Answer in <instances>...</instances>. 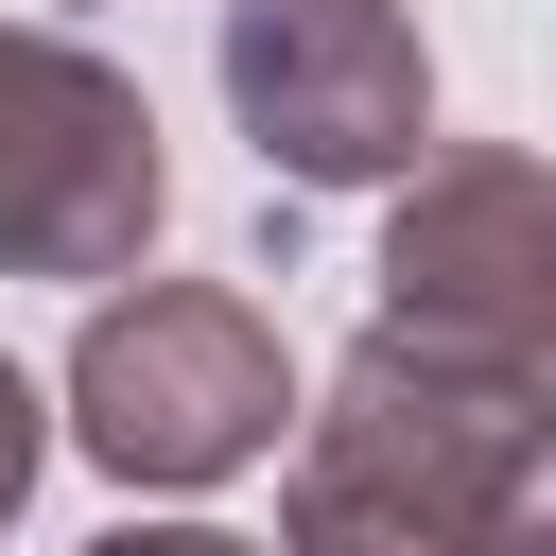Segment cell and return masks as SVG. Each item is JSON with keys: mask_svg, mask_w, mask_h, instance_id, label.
I'll return each mask as SVG.
<instances>
[{"mask_svg": "<svg viewBox=\"0 0 556 556\" xmlns=\"http://www.w3.org/2000/svg\"><path fill=\"white\" fill-rule=\"evenodd\" d=\"M278 539H313V556H556V365L382 313L330 365V400L295 417Z\"/></svg>", "mask_w": 556, "mask_h": 556, "instance_id": "obj_1", "label": "cell"}, {"mask_svg": "<svg viewBox=\"0 0 556 556\" xmlns=\"http://www.w3.org/2000/svg\"><path fill=\"white\" fill-rule=\"evenodd\" d=\"M278 417H295V365H278V313L243 278H139L70 348V434L122 486H226L278 452Z\"/></svg>", "mask_w": 556, "mask_h": 556, "instance_id": "obj_2", "label": "cell"}, {"mask_svg": "<svg viewBox=\"0 0 556 556\" xmlns=\"http://www.w3.org/2000/svg\"><path fill=\"white\" fill-rule=\"evenodd\" d=\"M174 226V156L122 52L0 17V278H139Z\"/></svg>", "mask_w": 556, "mask_h": 556, "instance_id": "obj_3", "label": "cell"}, {"mask_svg": "<svg viewBox=\"0 0 556 556\" xmlns=\"http://www.w3.org/2000/svg\"><path fill=\"white\" fill-rule=\"evenodd\" d=\"M226 104L278 191H382L434 156V52L400 0H226Z\"/></svg>", "mask_w": 556, "mask_h": 556, "instance_id": "obj_4", "label": "cell"}, {"mask_svg": "<svg viewBox=\"0 0 556 556\" xmlns=\"http://www.w3.org/2000/svg\"><path fill=\"white\" fill-rule=\"evenodd\" d=\"M382 191H400L382 313L452 330V348H504V365H556V174L521 139H452V156H417Z\"/></svg>", "mask_w": 556, "mask_h": 556, "instance_id": "obj_5", "label": "cell"}, {"mask_svg": "<svg viewBox=\"0 0 556 556\" xmlns=\"http://www.w3.org/2000/svg\"><path fill=\"white\" fill-rule=\"evenodd\" d=\"M35 469H52V400H35V365L0 348V539H17V504H35Z\"/></svg>", "mask_w": 556, "mask_h": 556, "instance_id": "obj_6", "label": "cell"}, {"mask_svg": "<svg viewBox=\"0 0 556 556\" xmlns=\"http://www.w3.org/2000/svg\"><path fill=\"white\" fill-rule=\"evenodd\" d=\"M87 556H261V539H226V521H122V539H87Z\"/></svg>", "mask_w": 556, "mask_h": 556, "instance_id": "obj_7", "label": "cell"}, {"mask_svg": "<svg viewBox=\"0 0 556 556\" xmlns=\"http://www.w3.org/2000/svg\"><path fill=\"white\" fill-rule=\"evenodd\" d=\"M261 556H313V539H261Z\"/></svg>", "mask_w": 556, "mask_h": 556, "instance_id": "obj_8", "label": "cell"}]
</instances>
